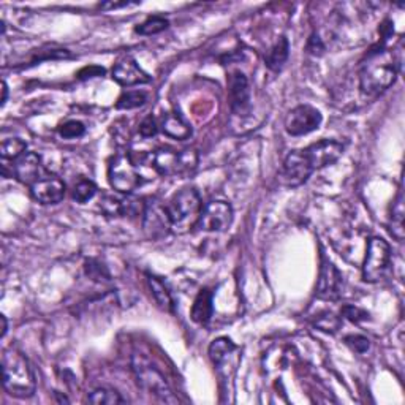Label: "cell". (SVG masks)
<instances>
[{
    "label": "cell",
    "mask_w": 405,
    "mask_h": 405,
    "mask_svg": "<svg viewBox=\"0 0 405 405\" xmlns=\"http://www.w3.org/2000/svg\"><path fill=\"white\" fill-rule=\"evenodd\" d=\"M397 59L386 48L372 50L360 68V89L367 98H375L390 89L397 78Z\"/></svg>",
    "instance_id": "6da1fadb"
},
{
    "label": "cell",
    "mask_w": 405,
    "mask_h": 405,
    "mask_svg": "<svg viewBox=\"0 0 405 405\" xmlns=\"http://www.w3.org/2000/svg\"><path fill=\"white\" fill-rule=\"evenodd\" d=\"M3 388L10 396L25 399L34 396L37 382L25 356L16 349H8L2 356Z\"/></svg>",
    "instance_id": "7a4b0ae2"
},
{
    "label": "cell",
    "mask_w": 405,
    "mask_h": 405,
    "mask_svg": "<svg viewBox=\"0 0 405 405\" xmlns=\"http://www.w3.org/2000/svg\"><path fill=\"white\" fill-rule=\"evenodd\" d=\"M165 206L172 222V231L178 234L189 233L195 228L202 211L200 194L191 187L179 190Z\"/></svg>",
    "instance_id": "3957f363"
},
{
    "label": "cell",
    "mask_w": 405,
    "mask_h": 405,
    "mask_svg": "<svg viewBox=\"0 0 405 405\" xmlns=\"http://www.w3.org/2000/svg\"><path fill=\"white\" fill-rule=\"evenodd\" d=\"M132 369L135 374L136 383L140 388L156 396L158 401L165 404H178L179 399L174 396L169 388L167 378L163 377L156 366L149 361L146 356L135 353L132 356Z\"/></svg>",
    "instance_id": "277c9868"
},
{
    "label": "cell",
    "mask_w": 405,
    "mask_h": 405,
    "mask_svg": "<svg viewBox=\"0 0 405 405\" xmlns=\"http://www.w3.org/2000/svg\"><path fill=\"white\" fill-rule=\"evenodd\" d=\"M198 167V154L194 149L176 151L172 147H160L152 156V168L160 176H187Z\"/></svg>",
    "instance_id": "5b68a950"
},
{
    "label": "cell",
    "mask_w": 405,
    "mask_h": 405,
    "mask_svg": "<svg viewBox=\"0 0 405 405\" xmlns=\"http://www.w3.org/2000/svg\"><path fill=\"white\" fill-rule=\"evenodd\" d=\"M391 247L385 239L374 236L367 242L364 263H362V280L367 284L380 282L390 269Z\"/></svg>",
    "instance_id": "8992f818"
},
{
    "label": "cell",
    "mask_w": 405,
    "mask_h": 405,
    "mask_svg": "<svg viewBox=\"0 0 405 405\" xmlns=\"http://www.w3.org/2000/svg\"><path fill=\"white\" fill-rule=\"evenodd\" d=\"M108 180L116 191L130 195L143 184L141 173L130 156L119 154L111 160L108 167Z\"/></svg>",
    "instance_id": "52a82bcc"
},
{
    "label": "cell",
    "mask_w": 405,
    "mask_h": 405,
    "mask_svg": "<svg viewBox=\"0 0 405 405\" xmlns=\"http://www.w3.org/2000/svg\"><path fill=\"white\" fill-rule=\"evenodd\" d=\"M233 223V207L227 201H211L202 206L196 227L207 233H223Z\"/></svg>",
    "instance_id": "ba28073f"
},
{
    "label": "cell",
    "mask_w": 405,
    "mask_h": 405,
    "mask_svg": "<svg viewBox=\"0 0 405 405\" xmlns=\"http://www.w3.org/2000/svg\"><path fill=\"white\" fill-rule=\"evenodd\" d=\"M322 113L311 105H300L285 117V130L291 136H304L318 130L322 125Z\"/></svg>",
    "instance_id": "9c48e42d"
},
{
    "label": "cell",
    "mask_w": 405,
    "mask_h": 405,
    "mask_svg": "<svg viewBox=\"0 0 405 405\" xmlns=\"http://www.w3.org/2000/svg\"><path fill=\"white\" fill-rule=\"evenodd\" d=\"M313 172L315 169L312 168L304 149H300V151H293L287 156L280 172V180L287 187H298V185L306 183Z\"/></svg>",
    "instance_id": "30bf717a"
},
{
    "label": "cell",
    "mask_w": 405,
    "mask_h": 405,
    "mask_svg": "<svg viewBox=\"0 0 405 405\" xmlns=\"http://www.w3.org/2000/svg\"><path fill=\"white\" fill-rule=\"evenodd\" d=\"M143 228L149 238L162 239L172 231L167 206L157 200L146 201L145 212H143Z\"/></svg>",
    "instance_id": "8fae6325"
},
{
    "label": "cell",
    "mask_w": 405,
    "mask_h": 405,
    "mask_svg": "<svg viewBox=\"0 0 405 405\" xmlns=\"http://www.w3.org/2000/svg\"><path fill=\"white\" fill-rule=\"evenodd\" d=\"M228 101L234 114H246L250 110V86L249 79L241 70H234L227 78Z\"/></svg>",
    "instance_id": "7c38bea8"
},
{
    "label": "cell",
    "mask_w": 405,
    "mask_h": 405,
    "mask_svg": "<svg viewBox=\"0 0 405 405\" xmlns=\"http://www.w3.org/2000/svg\"><path fill=\"white\" fill-rule=\"evenodd\" d=\"M344 277L331 261L322 257V268H320V277L317 284V296L320 300L335 301L342 293Z\"/></svg>",
    "instance_id": "4fadbf2b"
},
{
    "label": "cell",
    "mask_w": 405,
    "mask_h": 405,
    "mask_svg": "<svg viewBox=\"0 0 405 405\" xmlns=\"http://www.w3.org/2000/svg\"><path fill=\"white\" fill-rule=\"evenodd\" d=\"M313 169L329 167L344 154V145L335 140H322L304 149Z\"/></svg>",
    "instance_id": "5bb4252c"
},
{
    "label": "cell",
    "mask_w": 405,
    "mask_h": 405,
    "mask_svg": "<svg viewBox=\"0 0 405 405\" xmlns=\"http://www.w3.org/2000/svg\"><path fill=\"white\" fill-rule=\"evenodd\" d=\"M30 194L41 205H57L65 196V184L57 176H48L30 185Z\"/></svg>",
    "instance_id": "9a60e30c"
},
{
    "label": "cell",
    "mask_w": 405,
    "mask_h": 405,
    "mask_svg": "<svg viewBox=\"0 0 405 405\" xmlns=\"http://www.w3.org/2000/svg\"><path fill=\"white\" fill-rule=\"evenodd\" d=\"M111 76L122 87H132L151 81V76L145 70H141L136 61H133L130 57L122 59V61L117 62L113 67Z\"/></svg>",
    "instance_id": "2e32d148"
},
{
    "label": "cell",
    "mask_w": 405,
    "mask_h": 405,
    "mask_svg": "<svg viewBox=\"0 0 405 405\" xmlns=\"http://www.w3.org/2000/svg\"><path fill=\"white\" fill-rule=\"evenodd\" d=\"M41 158L39 154L25 151L13 162V173L19 183L25 185H34L40 179Z\"/></svg>",
    "instance_id": "e0dca14e"
},
{
    "label": "cell",
    "mask_w": 405,
    "mask_h": 405,
    "mask_svg": "<svg viewBox=\"0 0 405 405\" xmlns=\"http://www.w3.org/2000/svg\"><path fill=\"white\" fill-rule=\"evenodd\" d=\"M214 312V295L209 289H202L198 296L195 298L194 306H191L190 317L195 323L198 324H207Z\"/></svg>",
    "instance_id": "ac0fdd59"
},
{
    "label": "cell",
    "mask_w": 405,
    "mask_h": 405,
    "mask_svg": "<svg viewBox=\"0 0 405 405\" xmlns=\"http://www.w3.org/2000/svg\"><path fill=\"white\" fill-rule=\"evenodd\" d=\"M160 130L173 140H187L191 136V127L178 113H167L160 122Z\"/></svg>",
    "instance_id": "d6986e66"
},
{
    "label": "cell",
    "mask_w": 405,
    "mask_h": 405,
    "mask_svg": "<svg viewBox=\"0 0 405 405\" xmlns=\"http://www.w3.org/2000/svg\"><path fill=\"white\" fill-rule=\"evenodd\" d=\"M290 54V43L287 37H280L277 40V43L271 48V50L266 52L264 56V65L273 72H279L282 70V67L285 65L287 59H289Z\"/></svg>",
    "instance_id": "ffe728a7"
},
{
    "label": "cell",
    "mask_w": 405,
    "mask_h": 405,
    "mask_svg": "<svg viewBox=\"0 0 405 405\" xmlns=\"http://www.w3.org/2000/svg\"><path fill=\"white\" fill-rule=\"evenodd\" d=\"M147 285L151 289L154 300L158 304V307L165 312H173L174 301L172 298V293L167 289V285L163 284V280H160L158 277L152 274H147Z\"/></svg>",
    "instance_id": "44dd1931"
},
{
    "label": "cell",
    "mask_w": 405,
    "mask_h": 405,
    "mask_svg": "<svg viewBox=\"0 0 405 405\" xmlns=\"http://www.w3.org/2000/svg\"><path fill=\"white\" fill-rule=\"evenodd\" d=\"M404 217H405V209H404V194L402 190H399V194L393 201L391 211H390V231L397 241H402L405 228H404Z\"/></svg>",
    "instance_id": "7402d4cb"
},
{
    "label": "cell",
    "mask_w": 405,
    "mask_h": 405,
    "mask_svg": "<svg viewBox=\"0 0 405 405\" xmlns=\"http://www.w3.org/2000/svg\"><path fill=\"white\" fill-rule=\"evenodd\" d=\"M236 350V345H234L228 338H218L216 340H212V344L209 345V356L214 366H222L233 351Z\"/></svg>",
    "instance_id": "603a6c76"
},
{
    "label": "cell",
    "mask_w": 405,
    "mask_h": 405,
    "mask_svg": "<svg viewBox=\"0 0 405 405\" xmlns=\"http://www.w3.org/2000/svg\"><path fill=\"white\" fill-rule=\"evenodd\" d=\"M90 404L95 405H119L125 404V399L121 396L116 390H111V388H97V390L90 393L87 397Z\"/></svg>",
    "instance_id": "cb8c5ba5"
},
{
    "label": "cell",
    "mask_w": 405,
    "mask_h": 405,
    "mask_svg": "<svg viewBox=\"0 0 405 405\" xmlns=\"http://www.w3.org/2000/svg\"><path fill=\"white\" fill-rule=\"evenodd\" d=\"M25 143L18 136L3 138L2 145H0V156L3 160H14L25 152Z\"/></svg>",
    "instance_id": "d4e9b609"
},
{
    "label": "cell",
    "mask_w": 405,
    "mask_h": 405,
    "mask_svg": "<svg viewBox=\"0 0 405 405\" xmlns=\"http://www.w3.org/2000/svg\"><path fill=\"white\" fill-rule=\"evenodd\" d=\"M97 194V185H95L92 180L89 179H79L76 184H74L72 196L73 200L79 202V205H86Z\"/></svg>",
    "instance_id": "484cf974"
},
{
    "label": "cell",
    "mask_w": 405,
    "mask_h": 405,
    "mask_svg": "<svg viewBox=\"0 0 405 405\" xmlns=\"http://www.w3.org/2000/svg\"><path fill=\"white\" fill-rule=\"evenodd\" d=\"M147 95L145 92H138V90H130V92H124L116 101L117 110H135L140 108L146 103Z\"/></svg>",
    "instance_id": "4316f807"
},
{
    "label": "cell",
    "mask_w": 405,
    "mask_h": 405,
    "mask_svg": "<svg viewBox=\"0 0 405 405\" xmlns=\"http://www.w3.org/2000/svg\"><path fill=\"white\" fill-rule=\"evenodd\" d=\"M168 19L162 18V16H152V18H147L145 23L138 25L135 32L140 35H156L165 29H168Z\"/></svg>",
    "instance_id": "83f0119b"
},
{
    "label": "cell",
    "mask_w": 405,
    "mask_h": 405,
    "mask_svg": "<svg viewBox=\"0 0 405 405\" xmlns=\"http://www.w3.org/2000/svg\"><path fill=\"white\" fill-rule=\"evenodd\" d=\"M84 271H86V276L89 279H92L95 282H110L111 279L110 271L97 260H89L86 266H84Z\"/></svg>",
    "instance_id": "f1b7e54d"
},
{
    "label": "cell",
    "mask_w": 405,
    "mask_h": 405,
    "mask_svg": "<svg viewBox=\"0 0 405 405\" xmlns=\"http://www.w3.org/2000/svg\"><path fill=\"white\" fill-rule=\"evenodd\" d=\"M59 135L62 138H67V140H74V138L83 136L86 133V127H84L83 122L79 121H68L65 124L57 127Z\"/></svg>",
    "instance_id": "f546056e"
},
{
    "label": "cell",
    "mask_w": 405,
    "mask_h": 405,
    "mask_svg": "<svg viewBox=\"0 0 405 405\" xmlns=\"http://www.w3.org/2000/svg\"><path fill=\"white\" fill-rule=\"evenodd\" d=\"M315 324L324 333H335L340 328V320L333 313H326V315L320 317Z\"/></svg>",
    "instance_id": "4dcf8cb0"
},
{
    "label": "cell",
    "mask_w": 405,
    "mask_h": 405,
    "mask_svg": "<svg viewBox=\"0 0 405 405\" xmlns=\"http://www.w3.org/2000/svg\"><path fill=\"white\" fill-rule=\"evenodd\" d=\"M345 344H347L351 350H355L356 353H366V351L369 350V347H371L369 339L364 338V335H358V334L345 338Z\"/></svg>",
    "instance_id": "1f68e13d"
},
{
    "label": "cell",
    "mask_w": 405,
    "mask_h": 405,
    "mask_svg": "<svg viewBox=\"0 0 405 405\" xmlns=\"http://www.w3.org/2000/svg\"><path fill=\"white\" fill-rule=\"evenodd\" d=\"M342 315L353 323L364 322V320L369 318V313H367L366 311H362V309H360V307H356V306H344Z\"/></svg>",
    "instance_id": "d6a6232c"
},
{
    "label": "cell",
    "mask_w": 405,
    "mask_h": 405,
    "mask_svg": "<svg viewBox=\"0 0 405 405\" xmlns=\"http://www.w3.org/2000/svg\"><path fill=\"white\" fill-rule=\"evenodd\" d=\"M158 133V124L152 116H147L140 125V135L143 138H152Z\"/></svg>",
    "instance_id": "836d02e7"
},
{
    "label": "cell",
    "mask_w": 405,
    "mask_h": 405,
    "mask_svg": "<svg viewBox=\"0 0 405 405\" xmlns=\"http://www.w3.org/2000/svg\"><path fill=\"white\" fill-rule=\"evenodd\" d=\"M103 74H105V68H101L98 65H89V67L81 68V70L78 72L76 76H78V79H81V81H84V79L103 76Z\"/></svg>",
    "instance_id": "e575fe53"
},
{
    "label": "cell",
    "mask_w": 405,
    "mask_h": 405,
    "mask_svg": "<svg viewBox=\"0 0 405 405\" xmlns=\"http://www.w3.org/2000/svg\"><path fill=\"white\" fill-rule=\"evenodd\" d=\"M307 51L311 52L313 56H322L323 51H324V45L322 39H320L318 35L313 34L311 39H309V43H307Z\"/></svg>",
    "instance_id": "d590c367"
},
{
    "label": "cell",
    "mask_w": 405,
    "mask_h": 405,
    "mask_svg": "<svg viewBox=\"0 0 405 405\" xmlns=\"http://www.w3.org/2000/svg\"><path fill=\"white\" fill-rule=\"evenodd\" d=\"M130 5H138V3H130V2H106V3H101L100 8L101 10H116V8H122V7H130Z\"/></svg>",
    "instance_id": "8d00e7d4"
},
{
    "label": "cell",
    "mask_w": 405,
    "mask_h": 405,
    "mask_svg": "<svg viewBox=\"0 0 405 405\" xmlns=\"http://www.w3.org/2000/svg\"><path fill=\"white\" fill-rule=\"evenodd\" d=\"M7 98H8V86L7 83H2V106L7 103Z\"/></svg>",
    "instance_id": "74e56055"
},
{
    "label": "cell",
    "mask_w": 405,
    "mask_h": 405,
    "mask_svg": "<svg viewBox=\"0 0 405 405\" xmlns=\"http://www.w3.org/2000/svg\"><path fill=\"white\" fill-rule=\"evenodd\" d=\"M0 322H2V338H5V334L8 331V324H7V317L5 315H0Z\"/></svg>",
    "instance_id": "f35d334b"
}]
</instances>
